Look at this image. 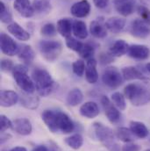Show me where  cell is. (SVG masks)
I'll use <instances>...</instances> for the list:
<instances>
[{
	"label": "cell",
	"instance_id": "cell-1",
	"mask_svg": "<svg viewBox=\"0 0 150 151\" xmlns=\"http://www.w3.org/2000/svg\"><path fill=\"white\" fill-rule=\"evenodd\" d=\"M124 94L133 106H145L150 102V83L143 80L129 83L125 87Z\"/></svg>",
	"mask_w": 150,
	"mask_h": 151
},
{
	"label": "cell",
	"instance_id": "cell-2",
	"mask_svg": "<svg viewBox=\"0 0 150 151\" xmlns=\"http://www.w3.org/2000/svg\"><path fill=\"white\" fill-rule=\"evenodd\" d=\"M32 77L39 95L47 97L55 90V81L46 70L39 68L34 70Z\"/></svg>",
	"mask_w": 150,
	"mask_h": 151
},
{
	"label": "cell",
	"instance_id": "cell-3",
	"mask_svg": "<svg viewBox=\"0 0 150 151\" xmlns=\"http://www.w3.org/2000/svg\"><path fill=\"white\" fill-rule=\"evenodd\" d=\"M93 130L96 137L98 141L104 144L109 151H119L118 145L114 142V134L113 131L108 127H106L104 124L99 122L93 123Z\"/></svg>",
	"mask_w": 150,
	"mask_h": 151
},
{
	"label": "cell",
	"instance_id": "cell-4",
	"mask_svg": "<svg viewBox=\"0 0 150 151\" xmlns=\"http://www.w3.org/2000/svg\"><path fill=\"white\" fill-rule=\"evenodd\" d=\"M12 75L18 86L24 92L33 94L35 91V84L34 81L29 77V76L27 75V68L25 65L19 64L14 66Z\"/></svg>",
	"mask_w": 150,
	"mask_h": 151
},
{
	"label": "cell",
	"instance_id": "cell-5",
	"mask_svg": "<svg viewBox=\"0 0 150 151\" xmlns=\"http://www.w3.org/2000/svg\"><path fill=\"white\" fill-rule=\"evenodd\" d=\"M39 50L46 61L52 63L57 60L62 54V45L57 40H40L39 42Z\"/></svg>",
	"mask_w": 150,
	"mask_h": 151
},
{
	"label": "cell",
	"instance_id": "cell-6",
	"mask_svg": "<svg viewBox=\"0 0 150 151\" xmlns=\"http://www.w3.org/2000/svg\"><path fill=\"white\" fill-rule=\"evenodd\" d=\"M123 76L120 73V71L113 66L106 68L102 75L103 83L107 87L112 89H116L119 87L123 83Z\"/></svg>",
	"mask_w": 150,
	"mask_h": 151
},
{
	"label": "cell",
	"instance_id": "cell-7",
	"mask_svg": "<svg viewBox=\"0 0 150 151\" xmlns=\"http://www.w3.org/2000/svg\"><path fill=\"white\" fill-rule=\"evenodd\" d=\"M131 34L139 39H145L150 35V21L137 19L131 25Z\"/></svg>",
	"mask_w": 150,
	"mask_h": 151
},
{
	"label": "cell",
	"instance_id": "cell-8",
	"mask_svg": "<svg viewBox=\"0 0 150 151\" xmlns=\"http://www.w3.org/2000/svg\"><path fill=\"white\" fill-rule=\"evenodd\" d=\"M0 47L2 53L8 56L18 55L19 50V45L15 42V40L4 33H1L0 35Z\"/></svg>",
	"mask_w": 150,
	"mask_h": 151
},
{
	"label": "cell",
	"instance_id": "cell-9",
	"mask_svg": "<svg viewBox=\"0 0 150 151\" xmlns=\"http://www.w3.org/2000/svg\"><path fill=\"white\" fill-rule=\"evenodd\" d=\"M101 104L103 106V108L105 110L106 115L108 119V120L112 124H116L120 119V113L116 107V106L113 103L112 100H110L106 96H103L101 98Z\"/></svg>",
	"mask_w": 150,
	"mask_h": 151
},
{
	"label": "cell",
	"instance_id": "cell-10",
	"mask_svg": "<svg viewBox=\"0 0 150 151\" xmlns=\"http://www.w3.org/2000/svg\"><path fill=\"white\" fill-rule=\"evenodd\" d=\"M58 112L55 110H45L41 114V119L47 127L53 134L58 133L57 127V119H58Z\"/></svg>",
	"mask_w": 150,
	"mask_h": 151
},
{
	"label": "cell",
	"instance_id": "cell-11",
	"mask_svg": "<svg viewBox=\"0 0 150 151\" xmlns=\"http://www.w3.org/2000/svg\"><path fill=\"white\" fill-rule=\"evenodd\" d=\"M57 127H58V131L62 132V134H70L74 131L75 125L70 117L66 114L65 113H62L61 111L58 112V119H57Z\"/></svg>",
	"mask_w": 150,
	"mask_h": 151
},
{
	"label": "cell",
	"instance_id": "cell-12",
	"mask_svg": "<svg viewBox=\"0 0 150 151\" xmlns=\"http://www.w3.org/2000/svg\"><path fill=\"white\" fill-rule=\"evenodd\" d=\"M11 128L20 135H29L33 130L31 121L27 118H19L14 119L12 121Z\"/></svg>",
	"mask_w": 150,
	"mask_h": 151
},
{
	"label": "cell",
	"instance_id": "cell-13",
	"mask_svg": "<svg viewBox=\"0 0 150 151\" xmlns=\"http://www.w3.org/2000/svg\"><path fill=\"white\" fill-rule=\"evenodd\" d=\"M13 6L19 14L24 18H31L35 12L34 6L29 0H15Z\"/></svg>",
	"mask_w": 150,
	"mask_h": 151
},
{
	"label": "cell",
	"instance_id": "cell-14",
	"mask_svg": "<svg viewBox=\"0 0 150 151\" xmlns=\"http://www.w3.org/2000/svg\"><path fill=\"white\" fill-rule=\"evenodd\" d=\"M127 54L130 57L137 60H146L149 57L150 49L145 45H131L129 46Z\"/></svg>",
	"mask_w": 150,
	"mask_h": 151
},
{
	"label": "cell",
	"instance_id": "cell-15",
	"mask_svg": "<svg viewBox=\"0 0 150 151\" xmlns=\"http://www.w3.org/2000/svg\"><path fill=\"white\" fill-rule=\"evenodd\" d=\"M70 12L75 18H85L90 12V4L88 0H81L72 5Z\"/></svg>",
	"mask_w": 150,
	"mask_h": 151
},
{
	"label": "cell",
	"instance_id": "cell-16",
	"mask_svg": "<svg viewBox=\"0 0 150 151\" xmlns=\"http://www.w3.org/2000/svg\"><path fill=\"white\" fill-rule=\"evenodd\" d=\"M19 97L17 92L11 90H4L0 92V105L3 107H11L17 104Z\"/></svg>",
	"mask_w": 150,
	"mask_h": 151
},
{
	"label": "cell",
	"instance_id": "cell-17",
	"mask_svg": "<svg viewBox=\"0 0 150 151\" xmlns=\"http://www.w3.org/2000/svg\"><path fill=\"white\" fill-rule=\"evenodd\" d=\"M85 78L88 83L93 84L98 80V73L97 70V61L94 58L87 60L85 68Z\"/></svg>",
	"mask_w": 150,
	"mask_h": 151
},
{
	"label": "cell",
	"instance_id": "cell-18",
	"mask_svg": "<svg viewBox=\"0 0 150 151\" xmlns=\"http://www.w3.org/2000/svg\"><path fill=\"white\" fill-rule=\"evenodd\" d=\"M79 113L87 119H94L99 114V108L98 104L93 101H88L83 104L79 109Z\"/></svg>",
	"mask_w": 150,
	"mask_h": 151
},
{
	"label": "cell",
	"instance_id": "cell-19",
	"mask_svg": "<svg viewBox=\"0 0 150 151\" xmlns=\"http://www.w3.org/2000/svg\"><path fill=\"white\" fill-rule=\"evenodd\" d=\"M7 30L10 34H11L14 37L19 40L27 41L30 39V34L16 22L9 24L7 27Z\"/></svg>",
	"mask_w": 150,
	"mask_h": 151
},
{
	"label": "cell",
	"instance_id": "cell-20",
	"mask_svg": "<svg viewBox=\"0 0 150 151\" xmlns=\"http://www.w3.org/2000/svg\"><path fill=\"white\" fill-rule=\"evenodd\" d=\"M126 26V19L120 17H112L106 22L107 30L113 34L120 33Z\"/></svg>",
	"mask_w": 150,
	"mask_h": 151
},
{
	"label": "cell",
	"instance_id": "cell-21",
	"mask_svg": "<svg viewBox=\"0 0 150 151\" xmlns=\"http://www.w3.org/2000/svg\"><path fill=\"white\" fill-rule=\"evenodd\" d=\"M90 32L92 36L98 39H103L107 35V28L106 24H103V20L99 19L93 20L90 25Z\"/></svg>",
	"mask_w": 150,
	"mask_h": 151
},
{
	"label": "cell",
	"instance_id": "cell-22",
	"mask_svg": "<svg viewBox=\"0 0 150 151\" xmlns=\"http://www.w3.org/2000/svg\"><path fill=\"white\" fill-rule=\"evenodd\" d=\"M18 57L25 64H30L34 60L35 54L31 46L23 45L19 47V50L18 52Z\"/></svg>",
	"mask_w": 150,
	"mask_h": 151
},
{
	"label": "cell",
	"instance_id": "cell-23",
	"mask_svg": "<svg viewBox=\"0 0 150 151\" xmlns=\"http://www.w3.org/2000/svg\"><path fill=\"white\" fill-rule=\"evenodd\" d=\"M57 32L66 39L71 36L73 32V22L70 19H62L57 22Z\"/></svg>",
	"mask_w": 150,
	"mask_h": 151
},
{
	"label": "cell",
	"instance_id": "cell-24",
	"mask_svg": "<svg viewBox=\"0 0 150 151\" xmlns=\"http://www.w3.org/2000/svg\"><path fill=\"white\" fill-rule=\"evenodd\" d=\"M19 101L24 107H26L29 110L37 109L39 105V99L37 96L32 95L31 93L24 92V94L20 97Z\"/></svg>",
	"mask_w": 150,
	"mask_h": 151
},
{
	"label": "cell",
	"instance_id": "cell-25",
	"mask_svg": "<svg viewBox=\"0 0 150 151\" xmlns=\"http://www.w3.org/2000/svg\"><path fill=\"white\" fill-rule=\"evenodd\" d=\"M122 76L125 80L130 81V80H146V76L141 73L138 69L133 66L125 67L122 69Z\"/></svg>",
	"mask_w": 150,
	"mask_h": 151
},
{
	"label": "cell",
	"instance_id": "cell-26",
	"mask_svg": "<svg viewBox=\"0 0 150 151\" xmlns=\"http://www.w3.org/2000/svg\"><path fill=\"white\" fill-rule=\"evenodd\" d=\"M130 129L133 132V134H134V136H136L140 139L146 138L149 134V129L146 127V125L140 121H134V120L131 121L130 122Z\"/></svg>",
	"mask_w": 150,
	"mask_h": 151
},
{
	"label": "cell",
	"instance_id": "cell-27",
	"mask_svg": "<svg viewBox=\"0 0 150 151\" xmlns=\"http://www.w3.org/2000/svg\"><path fill=\"white\" fill-rule=\"evenodd\" d=\"M129 46L124 40H118L110 48V54L113 57H121L128 51Z\"/></svg>",
	"mask_w": 150,
	"mask_h": 151
},
{
	"label": "cell",
	"instance_id": "cell-28",
	"mask_svg": "<svg viewBox=\"0 0 150 151\" xmlns=\"http://www.w3.org/2000/svg\"><path fill=\"white\" fill-rule=\"evenodd\" d=\"M83 100V94L80 89H73L71 90L66 99V102L70 106H76L80 105Z\"/></svg>",
	"mask_w": 150,
	"mask_h": 151
},
{
	"label": "cell",
	"instance_id": "cell-29",
	"mask_svg": "<svg viewBox=\"0 0 150 151\" xmlns=\"http://www.w3.org/2000/svg\"><path fill=\"white\" fill-rule=\"evenodd\" d=\"M73 34L75 37L80 40H85L88 37V30L86 24L81 20H75L73 22Z\"/></svg>",
	"mask_w": 150,
	"mask_h": 151
},
{
	"label": "cell",
	"instance_id": "cell-30",
	"mask_svg": "<svg viewBox=\"0 0 150 151\" xmlns=\"http://www.w3.org/2000/svg\"><path fill=\"white\" fill-rule=\"evenodd\" d=\"M116 136L118 140L126 143L131 142L134 140V134H133L130 128H126V127L118 128L116 132Z\"/></svg>",
	"mask_w": 150,
	"mask_h": 151
},
{
	"label": "cell",
	"instance_id": "cell-31",
	"mask_svg": "<svg viewBox=\"0 0 150 151\" xmlns=\"http://www.w3.org/2000/svg\"><path fill=\"white\" fill-rule=\"evenodd\" d=\"M64 142L71 149L75 150H79L83 144V138L81 134H75L70 137H67L65 138L64 140Z\"/></svg>",
	"mask_w": 150,
	"mask_h": 151
},
{
	"label": "cell",
	"instance_id": "cell-32",
	"mask_svg": "<svg viewBox=\"0 0 150 151\" xmlns=\"http://www.w3.org/2000/svg\"><path fill=\"white\" fill-rule=\"evenodd\" d=\"M115 8L120 15H122L124 17H127V16L131 15L134 11V1L133 0L128 1L126 3H124L122 4L115 6Z\"/></svg>",
	"mask_w": 150,
	"mask_h": 151
},
{
	"label": "cell",
	"instance_id": "cell-33",
	"mask_svg": "<svg viewBox=\"0 0 150 151\" xmlns=\"http://www.w3.org/2000/svg\"><path fill=\"white\" fill-rule=\"evenodd\" d=\"M34 12L39 13L48 12L51 10L50 2L48 0H34L33 4Z\"/></svg>",
	"mask_w": 150,
	"mask_h": 151
},
{
	"label": "cell",
	"instance_id": "cell-34",
	"mask_svg": "<svg viewBox=\"0 0 150 151\" xmlns=\"http://www.w3.org/2000/svg\"><path fill=\"white\" fill-rule=\"evenodd\" d=\"M112 101L113 103L116 106V107L121 111H124L126 108V99L123 96L122 93L117 91L114 92L112 95Z\"/></svg>",
	"mask_w": 150,
	"mask_h": 151
},
{
	"label": "cell",
	"instance_id": "cell-35",
	"mask_svg": "<svg viewBox=\"0 0 150 151\" xmlns=\"http://www.w3.org/2000/svg\"><path fill=\"white\" fill-rule=\"evenodd\" d=\"M0 19L4 24H11L12 21V15L3 2H0Z\"/></svg>",
	"mask_w": 150,
	"mask_h": 151
},
{
	"label": "cell",
	"instance_id": "cell-36",
	"mask_svg": "<svg viewBox=\"0 0 150 151\" xmlns=\"http://www.w3.org/2000/svg\"><path fill=\"white\" fill-rule=\"evenodd\" d=\"M83 44L84 43L81 42L80 40H76L75 38L71 37V36L66 39V45H67V47L70 49H71V50H73L75 52H77V53L80 52V50L82 49Z\"/></svg>",
	"mask_w": 150,
	"mask_h": 151
},
{
	"label": "cell",
	"instance_id": "cell-37",
	"mask_svg": "<svg viewBox=\"0 0 150 151\" xmlns=\"http://www.w3.org/2000/svg\"><path fill=\"white\" fill-rule=\"evenodd\" d=\"M94 53H95V50H94V47L90 45V44H83L82 49L80 50V52L78 53L79 55L86 60H89L90 58H93V55H94Z\"/></svg>",
	"mask_w": 150,
	"mask_h": 151
},
{
	"label": "cell",
	"instance_id": "cell-38",
	"mask_svg": "<svg viewBox=\"0 0 150 151\" xmlns=\"http://www.w3.org/2000/svg\"><path fill=\"white\" fill-rule=\"evenodd\" d=\"M56 31H57V28L55 27V25H53L52 23H47V24H45L41 27L40 34L47 37H52L56 35Z\"/></svg>",
	"mask_w": 150,
	"mask_h": 151
},
{
	"label": "cell",
	"instance_id": "cell-39",
	"mask_svg": "<svg viewBox=\"0 0 150 151\" xmlns=\"http://www.w3.org/2000/svg\"><path fill=\"white\" fill-rule=\"evenodd\" d=\"M85 68L86 64L83 60H76L72 64V69L73 72L75 73L77 76H83L84 72H85Z\"/></svg>",
	"mask_w": 150,
	"mask_h": 151
},
{
	"label": "cell",
	"instance_id": "cell-40",
	"mask_svg": "<svg viewBox=\"0 0 150 151\" xmlns=\"http://www.w3.org/2000/svg\"><path fill=\"white\" fill-rule=\"evenodd\" d=\"M12 127V121H11L5 115L2 114L0 116V130L2 133L5 132L7 129Z\"/></svg>",
	"mask_w": 150,
	"mask_h": 151
},
{
	"label": "cell",
	"instance_id": "cell-41",
	"mask_svg": "<svg viewBox=\"0 0 150 151\" xmlns=\"http://www.w3.org/2000/svg\"><path fill=\"white\" fill-rule=\"evenodd\" d=\"M14 69V65L12 61L9 59H2L1 60V70L3 72H10Z\"/></svg>",
	"mask_w": 150,
	"mask_h": 151
},
{
	"label": "cell",
	"instance_id": "cell-42",
	"mask_svg": "<svg viewBox=\"0 0 150 151\" xmlns=\"http://www.w3.org/2000/svg\"><path fill=\"white\" fill-rule=\"evenodd\" d=\"M138 12L141 15V19H143L145 20H148V21H150V12L149 11V9L146 6L141 5L138 8Z\"/></svg>",
	"mask_w": 150,
	"mask_h": 151
},
{
	"label": "cell",
	"instance_id": "cell-43",
	"mask_svg": "<svg viewBox=\"0 0 150 151\" xmlns=\"http://www.w3.org/2000/svg\"><path fill=\"white\" fill-rule=\"evenodd\" d=\"M141 147L137 144L132 143V142H127L122 147V151H140Z\"/></svg>",
	"mask_w": 150,
	"mask_h": 151
},
{
	"label": "cell",
	"instance_id": "cell-44",
	"mask_svg": "<svg viewBox=\"0 0 150 151\" xmlns=\"http://www.w3.org/2000/svg\"><path fill=\"white\" fill-rule=\"evenodd\" d=\"M110 0H93L94 4L96 5V7L99 8V9H103L106 8L108 5Z\"/></svg>",
	"mask_w": 150,
	"mask_h": 151
},
{
	"label": "cell",
	"instance_id": "cell-45",
	"mask_svg": "<svg viewBox=\"0 0 150 151\" xmlns=\"http://www.w3.org/2000/svg\"><path fill=\"white\" fill-rule=\"evenodd\" d=\"M32 151H48V150H47V148L46 146H44V145H39V146H38L36 148H34Z\"/></svg>",
	"mask_w": 150,
	"mask_h": 151
},
{
	"label": "cell",
	"instance_id": "cell-46",
	"mask_svg": "<svg viewBox=\"0 0 150 151\" xmlns=\"http://www.w3.org/2000/svg\"><path fill=\"white\" fill-rule=\"evenodd\" d=\"M9 138H11V135H10V134H3V135L1 136V143H2V144H3V143H4L6 141H8V140H9Z\"/></svg>",
	"mask_w": 150,
	"mask_h": 151
},
{
	"label": "cell",
	"instance_id": "cell-47",
	"mask_svg": "<svg viewBox=\"0 0 150 151\" xmlns=\"http://www.w3.org/2000/svg\"><path fill=\"white\" fill-rule=\"evenodd\" d=\"M128 1H131V0H113V3H114V5L117 6V5H119V4H122L124 3H126Z\"/></svg>",
	"mask_w": 150,
	"mask_h": 151
},
{
	"label": "cell",
	"instance_id": "cell-48",
	"mask_svg": "<svg viewBox=\"0 0 150 151\" xmlns=\"http://www.w3.org/2000/svg\"><path fill=\"white\" fill-rule=\"evenodd\" d=\"M10 151H27V149H26V148H24V147H14V148H12V149H11Z\"/></svg>",
	"mask_w": 150,
	"mask_h": 151
},
{
	"label": "cell",
	"instance_id": "cell-49",
	"mask_svg": "<svg viewBox=\"0 0 150 151\" xmlns=\"http://www.w3.org/2000/svg\"><path fill=\"white\" fill-rule=\"evenodd\" d=\"M140 1L146 7H150V0H140Z\"/></svg>",
	"mask_w": 150,
	"mask_h": 151
},
{
	"label": "cell",
	"instance_id": "cell-50",
	"mask_svg": "<svg viewBox=\"0 0 150 151\" xmlns=\"http://www.w3.org/2000/svg\"><path fill=\"white\" fill-rule=\"evenodd\" d=\"M146 68H147V70H149L150 72V63H147V65H146Z\"/></svg>",
	"mask_w": 150,
	"mask_h": 151
},
{
	"label": "cell",
	"instance_id": "cell-51",
	"mask_svg": "<svg viewBox=\"0 0 150 151\" xmlns=\"http://www.w3.org/2000/svg\"><path fill=\"white\" fill-rule=\"evenodd\" d=\"M146 151H150V150H147Z\"/></svg>",
	"mask_w": 150,
	"mask_h": 151
}]
</instances>
